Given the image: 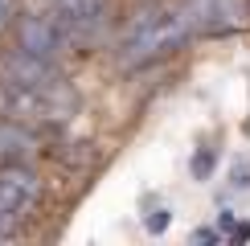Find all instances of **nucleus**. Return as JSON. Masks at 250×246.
<instances>
[{
  "mask_svg": "<svg viewBox=\"0 0 250 246\" xmlns=\"http://www.w3.org/2000/svg\"><path fill=\"white\" fill-rule=\"evenodd\" d=\"M193 33V17L189 8H152L140 20H131V29L119 41V62L123 70H140L152 62L168 58L172 49H181Z\"/></svg>",
  "mask_w": 250,
  "mask_h": 246,
  "instance_id": "obj_1",
  "label": "nucleus"
},
{
  "mask_svg": "<svg viewBox=\"0 0 250 246\" xmlns=\"http://www.w3.org/2000/svg\"><path fill=\"white\" fill-rule=\"evenodd\" d=\"M78 107V95L62 78L37 82V86H17V82H0V111L8 119L25 123H62Z\"/></svg>",
  "mask_w": 250,
  "mask_h": 246,
  "instance_id": "obj_2",
  "label": "nucleus"
},
{
  "mask_svg": "<svg viewBox=\"0 0 250 246\" xmlns=\"http://www.w3.org/2000/svg\"><path fill=\"white\" fill-rule=\"evenodd\" d=\"M41 193V181L33 168H25V164H8L0 168V238H8V234L17 230L21 222H25V213L33 209Z\"/></svg>",
  "mask_w": 250,
  "mask_h": 246,
  "instance_id": "obj_3",
  "label": "nucleus"
},
{
  "mask_svg": "<svg viewBox=\"0 0 250 246\" xmlns=\"http://www.w3.org/2000/svg\"><path fill=\"white\" fill-rule=\"evenodd\" d=\"M17 37H21L25 49H33V54H41V58H58L70 41H78L74 33H66V29H62L54 17H45V13L21 17L17 20Z\"/></svg>",
  "mask_w": 250,
  "mask_h": 246,
  "instance_id": "obj_4",
  "label": "nucleus"
},
{
  "mask_svg": "<svg viewBox=\"0 0 250 246\" xmlns=\"http://www.w3.org/2000/svg\"><path fill=\"white\" fill-rule=\"evenodd\" d=\"M54 78H62L58 62L54 58H41V54H33V49H25V45H17L13 54L0 58V82L37 86V82H54Z\"/></svg>",
  "mask_w": 250,
  "mask_h": 246,
  "instance_id": "obj_5",
  "label": "nucleus"
},
{
  "mask_svg": "<svg viewBox=\"0 0 250 246\" xmlns=\"http://www.w3.org/2000/svg\"><path fill=\"white\" fill-rule=\"evenodd\" d=\"M41 13L54 17L66 33H86V29H95L103 13H107V0H41Z\"/></svg>",
  "mask_w": 250,
  "mask_h": 246,
  "instance_id": "obj_6",
  "label": "nucleus"
},
{
  "mask_svg": "<svg viewBox=\"0 0 250 246\" xmlns=\"http://www.w3.org/2000/svg\"><path fill=\"white\" fill-rule=\"evenodd\" d=\"M33 148V131H25L17 119H0V160H17Z\"/></svg>",
  "mask_w": 250,
  "mask_h": 246,
  "instance_id": "obj_7",
  "label": "nucleus"
},
{
  "mask_svg": "<svg viewBox=\"0 0 250 246\" xmlns=\"http://www.w3.org/2000/svg\"><path fill=\"white\" fill-rule=\"evenodd\" d=\"M230 177H234V184H238V189H250V156H238V160H234Z\"/></svg>",
  "mask_w": 250,
  "mask_h": 246,
  "instance_id": "obj_8",
  "label": "nucleus"
},
{
  "mask_svg": "<svg viewBox=\"0 0 250 246\" xmlns=\"http://www.w3.org/2000/svg\"><path fill=\"white\" fill-rule=\"evenodd\" d=\"M13 20V0H0V29Z\"/></svg>",
  "mask_w": 250,
  "mask_h": 246,
  "instance_id": "obj_9",
  "label": "nucleus"
}]
</instances>
